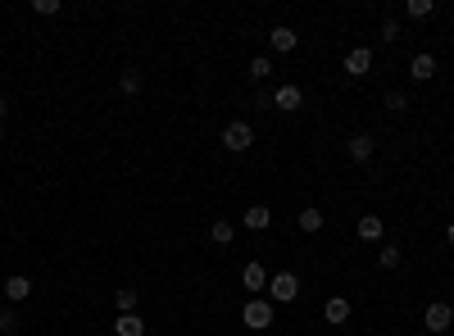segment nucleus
Instances as JSON below:
<instances>
[{
  "label": "nucleus",
  "instance_id": "f257e3e1",
  "mask_svg": "<svg viewBox=\"0 0 454 336\" xmlns=\"http://www.w3.org/2000/svg\"><path fill=\"white\" fill-rule=\"evenodd\" d=\"M223 146L232 155L250 150V146H255V128H250V123H227V128H223Z\"/></svg>",
  "mask_w": 454,
  "mask_h": 336
},
{
  "label": "nucleus",
  "instance_id": "f03ea898",
  "mask_svg": "<svg viewBox=\"0 0 454 336\" xmlns=\"http://www.w3.org/2000/svg\"><path fill=\"white\" fill-rule=\"evenodd\" d=\"M241 318H246V327H255V332H264V327H273V304L255 295V300H250L246 309H241Z\"/></svg>",
  "mask_w": 454,
  "mask_h": 336
},
{
  "label": "nucleus",
  "instance_id": "7ed1b4c3",
  "mask_svg": "<svg viewBox=\"0 0 454 336\" xmlns=\"http://www.w3.org/2000/svg\"><path fill=\"white\" fill-rule=\"evenodd\" d=\"M268 291H273L277 304H291L295 295H300V277H295V273H277V277L268 282Z\"/></svg>",
  "mask_w": 454,
  "mask_h": 336
},
{
  "label": "nucleus",
  "instance_id": "20e7f679",
  "mask_svg": "<svg viewBox=\"0 0 454 336\" xmlns=\"http://www.w3.org/2000/svg\"><path fill=\"white\" fill-rule=\"evenodd\" d=\"M422 323H427V332H445V327L454 323V309H450V304H441V300H436V304H427Z\"/></svg>",
  "mask_w": 454,
  "mask_h": 336
},
{
  "label": "nucleus",
  "instance_id": "39448f33",
  "mask_svg": "<svg viewBox=\"0 0 454 336\" xmlns=\"http://www.w3.org/2000/svg\"><path fill=\"white\" fill-rule=\"evenodd\" d=\"M368 68H373V50H368V46H355V50L346 55V73L350 77H364Z\"/></svg>",
  "mask_w": 454,
  "mask_h": 336
},
{
  "label": "nucleus",
  "instance_id": "423d86ee",
  "mask_svg": "<svg viewBox=\"0 0 454 336\" xmlns=\"http://www.w3.org/2000/svg\"><path fill=\"white\" fill-rule=\"evenodd\" d=\"M323 314H327V323H332V327H341L350 318V300H346V295H332V300L323 304Z\"/></svg>",
  "mask_w": 454,
  "mask_h": 336
},
{
  "label": "nucleus",
  "instance_id": "0eeeda50",
  "mask_svg": "<svg viewBox=\"0 0 454 336\" xmlns=\"http://www.w3.org/2000/svg\"><path fill=\"white\" fill-rule=\"evenodd\" d=\"M409 77H413V82H427V77H436V59H432V55H413Z\"/></svg>",
  "mask_w": 454,
  "mask_h": 336
},
{
  "label": "nucleus",
  "instance_id": "6e6552de",
  "mask_svg": "<svg viewBox=\"0 0 454 336\" xmlns=\"http://www.w3.org/2000/svg\"><path fill=\"white\" fill-rule=\"evenodd\" d=\"M268 41H273V50L291 55V50H295V41H300V37H295V28H273V32H268Z\"/></svg>",
  "mask_w": 454,
  "mask_h": 336
},
{
  "label": "nucleus",
  "instance_id": "1a4fd4ad",
  "mask_svg": "<svg viewBox=\"0 0 454 336\" xmlns=\"http://www.w3.org/2000/svg\"><path fill=\"white\" fill-rule=\"evenodd\" d=\"M268 223H273L268 205H250V209H246V228H250V232H264Z\"/></svg>",
  "mask_w": 454,
  "mask_h": 336
},
{
  "label": "nucleus",
  "instance_id": "9d476101",
  "mask_svg": "<svg viewBox=\"0 0 454 336\" xmlns=\"http://www.w3.org/2000/svg\"><path fill=\"white\" fill-rule=\"evenodd\" d=\"M114 332H119V336H146V323H141L137 314H119V323H114Z\"/></svg>",
  "mask_w": 454,
  "mask_h": 336
},
{
  "label": "nucleus",
  "instance_id": "9b49d317",
  "mask_svg": "<svg viewBox=\"0 0 454 336\" xmlns=\"http://www.w3.org/2000/svg\"><path fill=\"white\" fill-rule=\"evenodd\" d=\"M382 232H386V228H382L377 214H364V218H359V237H364V241H382Z\"/></svg>",
  "mask_w": 454,
  "mask_h": 336
},
{
  "label": "nucleus",
  "instance_id": "f8f14e48",
  "mask_svg": "<svg viewBox=\"0 0 454 336\" xmlns=\"http://www.w3.org/2000/svg\"><path fill=\"white\" fill-rule=\"evenodd\" d=\"M350 159H355V164L373 159V137H350Z\"/></svg>",
  "mask_w": 454,
  "mask_h": 336
},
{
  "label": "nucleus",
  "instance_id": "ddd939ff",
  "mask_svg": "<svg viewBox=\"0 0 454 336\" xmlns=\"http://www.w3.org/2000/svg\"><path fill=\"white\" fill-rule=\"evenodd\" d=\"M241 282H246V291H264V264H246Z\"/></svg>",
  "mask_w": 454,
  "mask_h": 336
},
{
  "label": "nucleus",
  "instance_id": "4468645a",
  "mask_svg": "<svg viewBox=\"0 0 454 336\" xmlns=\"http://www.w3.org/2000/svg\"><path fill=\"white\" fill-rule=\"evenodd\" d=\"M5 295H10V300H28V295H32V282H28V277H10V282H5Z\"/></svg>",
  "mask_w": 454,
  "mask_h": 336
},
{
  "label": "nucleus",
  "instance_id": "2eb2a0df",
  "mask_svg": "<svg viewBox=\"0 0 454 336\" xmlns=\"http://www.w3.org/2000/svg\"><path fill=\"white\" fill-rule=\"evenodd\" d=\"M277 109H300V87H277Z\"/></svg>",
  "mask_w": 454,
  "mask_h": 336
},
{
  "label": "nucleus",
  "instance_id": "dca6fc26",
  "mask_svg": "<svg viewBox=\"0 0 454 336\" xmlns=\"http://www.w3.org/2000/svg\"><path fill=\"white\" fill-rule=\"evenodd\" d=\"M209 237H214L218 246H232V237H237V228H232V223H227V218H218L214 228H209Z\"/></svg>",
  "mask_w": 454,
  "mask_h": 336
},
{
  "label": "nucleus",
  "instance_id": "f3484780",
  "mask_svg": "<svg viewBox=\"0 0 454 336\" xmlns=\"http://www.w3.org/2000/svg\"><path fill=\"white\" fill-rule=\"evenodd\" d=\"M377 259H382V268H400V259H404V255H400V246H382V255H377Z\"/></svg>",
  "mask_w": 454,
  "mask_h": 336
},
{
  "label": "nucleus",
  "instance_id": "a211bd4d",
  "mask_svg": "<svg viewBox=\"0 0 454 336\" xmlns=\"http://www.w3.org/2000/svg\"><path fill=\"white\" fill-rule=\"evenodd\" d=\"M119 87L128 91V96H137V91H141V73H137V68H128V73L119 77Z\"/></svg>",
  "mask_w": 454,
  "mask_h": 336
},
{
  "label": "nucleus",
  "instance_id": "6ab92c4d",
  "mask_svg": "<svg viewBox=\"0 0 454 336\" xmlns=\"http://www.w3.org/2000/svg\"><path fill=\"white\" fill-rule=\"evenodd\" d=\"M300 228L304 232H318V228H323V214H318V209H304V214H300Z\"/></svg>",
  "mask_w": 454,
  "mask_h": 336
},
{
  "label": "nucleus",
  "instance_id": "aec40b11",
  "mask_svg": "<svg viewBox=\"0 0 454 336\" xmlns=\"http://www.w3.org/2000/svg\"><path fill=\"white\" fill-rule=\"evenodd\" d=\"M268 73H273V64L264 59V55H259V59H250V77H255V82H264Z\"/></svg>",
  "mask_w": 454,
  "mask_h": 336
},
{
  "label": "nucleus",
  "instance_id": "412c9836",
  "mask_svg": "<svg viewBox=\"0 0 454 336\" xmlns=\"http://www.w3.org/2000/svg\"><path fill=\"white\" fill-rule=\"evenodd\" d=\"M432 14V0H409V19H427Z\"/></svg>",
  "mask_w": 454,
  "mask_h": 336
},
{
  "label": "nucleus",
  "instance_id": "4be33fe9",
  "mask_svg": "<svg viewBox=\"0 0 454 336\" xmlns=\"http://www.w3.org/2000/svg\"><path fill=\"white\" fill-rule=\"evenodd\" d=\"M137 309V291H119V314H132Z\"/></svg>",
  "mask_w": 454,
  "mask_h": 336
},
{
  "label": "nucleus",
  "instance_id": "5701e85b",
  "mask_svg": "<svg viewBox=\"0 0 454 336\" xmlns=\"http://www.w3.org/2000/svg\"><path fill=\"white\" fill-rule=\"evenodd\" d=\"M382 41H400V23H395V19L382 23Z\"/></svg>",
  "mask_w": 454,
  "mask_h": 336
},
{
  "label": "nucleus",
  "instance_id": "b1692460",
  "mask_svg": "<svg viewBox=\"0 0 454 336\" xmlns=\"http://www.w3.org/2000/svg\"><path fill=\"white\" fill-rule=\"evenodd\" d=\"M37 14H59V0H32Z\"/></svg>",
  "mask_w": 454,
  "mask_h": 336
},
{
  "label": "nucleus",
  "instance_id": "393cba45",
  "mask_svg": "<svg viewBox=\"0 0 454 336\" xmlns=\"http://www.w3.org/2000/svg\"><path fill=\"white\" fill-rule=\"evenodd\" d=\"M404 105H409V100H404V91H391V96H386V109H404Z\"/></svg>",
  "mask_w": 454,
  "mask_h": 336
},
{
  "label": "nucleus",
  "instance_id": "a878e982",
  "mask_svg": "<svg viewBox=\"0 0 454 336\" xmlns=\"http://www.w3.org/2000/svg\"><path fill=\"white\" fill-rule=\"evenodd\" d=\"M5 114H10V100H5V96H0V119H5Z\"/></svg>",
  "mask_w": 454,
  "mask_h": 336
},
{
  "label": "nucleus",
  "instance_id": "bb28decb",
  "mask_svg": "<svg viewBox=\"0 0 454 336\" xmlns=\"http://www.w3.org/2000/svg\"><path fill=\"white\" fill-rule=\"evenodd\" d=\"M445 241H450V246H454V223H450V228H445Z\"/></svg>",
  "mask_w": 454,
  "mask_h": 336
},
{
  "label": "nucleus",
  "instance_id": "cd10ccee",
  "mask_svg": "<svg viewBox=\"0 0 454 336\" xmlns=\"http://www.w3.org/2000/svg\"><path fill=\"white\" fill-rule=\"evenodd\" d=\"M0 141H5V132H0Z\"/></svg>",
  "mask_w": 454,
  "mask_h": 336
}]
</instances>
